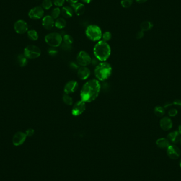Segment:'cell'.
<instances>
[{
    "label": "cell",
    "instance_id": "obj_1",
    "mask_svg": "<svg viewBox=\"0 0 181 181\" xmlns=\"http://www.w3.org/2000/svg\"><path fill=\"white\" fill-rule=\"evenodd\" d=\"M101 90V84L96 79L87 81L82 87L80 93L81 100L85 102H91L97 98Z\"/></svg>",
    "mask_w": 181,
    "mask_h": 181
},
{
    "label": "cell",
    "instance_id": "obj_2",
    "mask_svg": "<svg viewBox=\"0 0 181 181\" xmlns=\"http://www.w3.org/2000/svg\"><path fill=\"white\" fill-rule=\"evenodd\" d=\"M93 52L95 57L100 61H105L111 55V48L107 42L102 40L95 45Z\"/></svg>",
    "mask_w": 181,
    "mask_h": 181
},
{
    "label": "cell",
    "instance_id": "obj_3",
    "mask_svg": "<svg viewBox=\"0 0 181 181\" xmlns=\"http://www.w3.org/2000/svg\"><path fill=\"white\" fill-rule=\"evenodd\" d=\"M112 71V67L109 63L106 61H102L95 69V76L98 81H103L110 76Z\"/></svg>",
    "mask_w": 181,
    "mask_h": 181
},
{
    "label": "cell",
    "instance_id": "obj_4",
    "mask_svg": "<svg viewBox=\"0 0 181 181\" xmlns=\"http://www.w3.org/2000/svg\"><path fill=\"white\" fill-rule=\"evenodd\" d=\"M85 33L87 37L92 41H99L102 38V31L97 25H92L87 26Z\"/></svg>",
    "mask_w": 181,
    "mask_h": 181
},
{
    "label": "cell",
    "instance_id": "obj_5",
    "mask_svg": "<svg viewBox=\"0 0 181 181\" xmlns=\"http://www.w3.org/2000/svg\"><path fill=\"white\" fill-rule=\"evenodd\" d=\"M45 40L49 46L55 48L61 45L63 41V37L60 33L53 32L46 35Z\"/></svg>",
    "mask_w": 181,
    "mask_h": 181
},
{
    "label": "cell",
    "instance_id": "obj_6",
    "mask_svg": "<svg viewBox=\"0 0 181 181\" xmlns=\"http://www.w3.org/2000/svg\"><path fill=\"white\" fill-rule=\"evenodd\" d=\"M40 49L35 45H28L24 49V55L28 59H36L40 56Z\"/></svg>",
    "mask_w": 181,
    "mask_h": 181
},
{
    "label": "cell",
    "instance_id": "obj_7",
    "mask_svg": "<svg viewBox=\"0 0 181 181\" xmlns=\"http://www.w3.org/2000/svg\"><path fill=\"white\" fill-rule=\"evenodd\" d=\"M77 62L81 66H87L91 63V57L87 52L81 51L77 56Z\"/></svg>",
    "mask_w": 181,
    "mask_h": 181
},
{
    "label": "cell",
    "instance_id": "obj_8",
    "mask_svg": "<svg viewBox=\"0 0 181 181\" xmlns=\"http://www.w3.org/2000/svg\"><path fill=\"white\" fill-rule=\"evenodd\" d=\"M86 109V104L85 102L81 100L77 101L74 104L71 113L74 116H79L82 114Z\"/></svg>",
    "mask_w": 181,
    "mask_h": 181
},
{
    "label": "cell",
    "instance_id": "obj_9",
    "mask_svg": "<svg viewBox=\"0 0 181 181\" xmlns=\"http://www.w3.org/2000/svg\"><path fill=\"white\" fill-rule=\"evenodd\" d=\"M44 10L41 6H36L29 11L28 16L33 20H38L43 17Z\"/></svg>",
    "mask_w": 181,
    "mask_h": 181
},
{
    "label": "cell",
    "instance_id": "obj_10",
    "mask_svg": "<svg viewBox=\"0 0 181 181\" xmlns=\"http://www.w3.org/2000/svg\"><path fill=\"white\" fill-rule=\"evenodd\" d=\"M14 29L18 34H23L28 31V25L25 21L19 20L14 24Z\"/></svg>",
    "mask_w": 181,
    "mask_h": 181
},
{
    "label": "cell",
    "instance_id": "obj_11",
    "mask_svg": "<svg viewBox=\"0 0 181 181\" xmlns=\"http://www.w3.org/2000/svg\"><path fill=\"white\" fill-rule=\"evenodd\" d=\"M167 155L172 159H177L180 157L181 151L176 146L170 145L167 150Z\"/></svg>",
    "mask_w": 181,
    "mask_h": 181
},
{
    "label": "cell",
    "instance_id": "obj_12",
    "mask_svg": "<svg viewBox=\"0 0 181 181\" xmlns=\"http://www.w3.org/2000/svg\"><path fill=\"white\" fill-rule=\"evenodd\" d=\"M27 135L25 133L18 131L15 133V135L13 136L12 139V143L15 146H19L23 144L27 138Z\"/></svg>",
    "mask_w": 181,
    "mask_h": 181
},
{
    "label": "cell",
    "instance_id": "obj_13",
    "mask_svg": "<svg viewBox=\"0 0 181 181\" xmlns=\"http://www.w3.org/2000/svg\"><path fill=\"white\" fill-rule=\"evenodd\" d=\"M79 87L78 83L75 81H71L67 82L64 87V92L66 94H71L76 91Z\"/></svg>",
    "mask_w": 181,
    "mask_h": 181
},
{
    "label": "cell",
    "instance_id": "obj_14",
    "mask_svg": "<svg viewBox=\"0 0 181 181\" xmlns=\"http://www.w3.org/2000/svg\"><path fill=\"white\" fill-rule=\"evenodd\" d=\"M42 25L47 30H50L55 26L54 19L51 15H46L43 19Z\"/></svg>",
    "mask_w": 181,
    "mask_h": 181
},
{
    "label": "cell",
    "instance_id": "obj_15",
    "mask_svg": "<svg viewBox=\"0 0 181 181\" xmlns=\"http://www.w3.org/2000/svg\"><path fill=\"white\" fill-rule=\"evenodd\" d=\"M91 71L89 69L87 66H81L77 71V76L79 79L85 80L90 76Z\"/></svg>",
    "mask_w": 181,
    "mask_h": 181
},
{
    "label": "cell",
    "instance_id": "obj_16",
    "mask_svg": "<svg viewBox=\"0 0 181 181\" xmlns=\"http://www.w3.org/2000/svg\"><path fill=\"white\" fill-rule=\"evenodd\" d=\"M160 126L163 130L167 131L171 129L173 126V123L171 119L167 117L162 118L160 121Z\"/></svg>",
    "mask_w": 181,
    "mask_h": 181
},
{
    "label": "cell",
    "instance_id": "obj_17",
    "mask_svg": "<svg viewBox=\"0 0 181 181\" xmlns=\"http://www.w3.org/2000/svg\"><path fill=\"white\" fill-rule=\"evenodd\" d=\"M71 5L72 8L74 9L75 12L77 15H82L85 11V5L81 3H77Z\"/></svg>",
    "mask_w": 181,
    "mask_h": 181
},
{
    "label": "cell",
    "instance_id": "obj_18",
    "mask_svg": "<svg viewBox=\"0 0 181 181\" xmlns=\"http://www.w3.org/2000/svg\"><path fill=\"white\" fill-rule=\"evenodd\" d=\"M167 139L169 141L173 144H177L180 140V135L177 131H174L169 133L167 135Z\"/></svg>",
    "mask_w": 181,
    "mask_h": 181
},
{
    "label": "cell",
    "instance_id": "obj_19",
    "mask_svg": "<svg viewBox=\"0 0 181 181\" xmlns=\"http://www.w3.org/2000/svg\"><path fill=\"white\" fill-rule=\"evenodd\" d=\"M156 144L159 148H162V149L167 148L169 146L171 145L169 141L168 140V139L165 138L158 139L156 141Z\"/></svg>",
    "mask_w": 181,
    "mask_h": 181
},
{
    "label": "cell",
    "instance_id": "obj_20",
    "mask_svg": "<svg viewBox=\"0 0 181 181\" xmlns=\"http://www.w3.org/2000/svg\"><path fill=\"white\" fill-rule=\"evenodd\" d=\"M61 13L62 15L65 18H69L73 16L74 12L72 8L68 6H65L61 9Z\"/></svg>",
    "mask_w": 181,
    "mask_h": 181
},
{
    "label": "cell",
    "instance_id": "obj_21",
    "mask_svg": "<svg viewBox=\"0 0 181 181\" xmlns=\"http://www.w3.org/2000/svg\"><path fill=\"white\" fill-rule=\"evenodd\" d=\"M153 23L151 21H145L140 24V27L141 30L143 31L144 32L151 30L153 27Z\"/></svg>",
    "mask_w": 181,
    "mask_h": 181
},
{
    "label": "cell",
    "instance_id": "obj_22",
    "mask_svg": "<svg viewBox=\"0 0 181 181\" xmlns=\"http://www.w3.org/2000/svg\"><path fill=\"white\" fill-rule=\"evenodd\" d=\"M66 25V22L63 18H57V20L55 21V26L58 29H63Z\"/></svg>",
    "mask_w": 181,
    "mask_h": 181
},
{
    "label": "cell",
    "instance_id": "obj_23",
    "mask_svg": "<svg viewBox=\"0 0 181 181\" xmlns=\"http://www.w3.org/2000/svg\"><path fill=\"white\" fill-rule=\"evenodd\" d=\"M18 61L19 65L21 67L26 66L28 63V60L27 58L25 57L24 55L20 54L18 56Z\"/></svg>",
    "mask_w": 181,
    "mask_h": 181
},
{
    "label": "cell",
    "instance_id": "obj_24",
    "mask_svg": "<svg viewBox=\"0 0 181 181\" xmlns=\"http://www.w3.org/2000/svg\"><path fill=\"white\" fill-rule=\"evenodd\" d=\"M28 38L32 41H36L38 39V34L35 30H30L27 31Z\"/></svg>",
    "mask_w": 181,
    "mask_h": 181
},
{
    "label": "cell",
    "instance_id": "obj_25",
    "mask_svg": "<svg viewBox=\"0 0 181 181\" xmlns=\"http://www.w3.org/2000/svg\"><path fill=\"white\" fill-rule=\"evenodd\" d=\"M154 113L156 116L158 117H161L163 116L165 114V109L164 108L160 106L156 107L154 109Z\"/></svg>",
    "mask_w": 181,
    "mask_h": 181
},
{
    "label": "cell",
    "instance_id": "obj_26",
    "mask_svg": "<svg viewBox=\"0 0 181 181\" xmlns=\"http://www.w3.org/2000/svg\"><path fill=\"white\" fill-rule=\"evenodd\" d=\"M63 101L65 105H73V101L71 96H69V94L65 93L63 96Z\"/></svg>",
    "mask_w": 181,
    "mask_h": 181
},
{
    "label": "cell",
    "instance_id": "obj_27",
    "mask_svg": "<svg viewBox=\"0 0 181 181\" xmlns=\"http://www.w3.org/2000/svg\"><path fill=\"white\" fill-rule=\"evenodd\" d=\"M63 41H64V43L69 45H71V44L74 41V39L73 38V37L69 35H65L63 37Z\"/></svg>",
    "mask_w": 181,
    "mask_h": 181
},
{
    "label": "cell",
    "instance_id": "obj_28",
    "mask_svg": "<svg viewBox=\"0 0 181 181\" xmlns=\"http://www.w3.org/2000/svg\"><path fill=\"white\" fill-rule=\"evenodd\" d=\"M53 6V2L51 0H43L42 3V8L45 10H49Z\"/></svg>",
    "mask_w": 181,
    "mask_h": 181
},
{
    "label": "cell",
    "instance_id": "obj_29",
    "mask_svg": "<svg viewBox=\"0 0 181 181\" xmlns=\"http://www.w3.org/2000/svg\"><path fill=\"white\" fill-rule=\"evenodd\" d=\"M111 38H112V35L109 31H106L102 35V38L103 41L107 43V41H109Z\"/></svg>",
    "mask_w": 181,
    "mask_h": 181
},
{
    "label": "cell",
    "instance_id": "obj_30",
    "mask_svg": "<svg viewBox=\"0 0 181 181\" xmlns=\"http://www.w3.org/2000/svg\"><path fill=\"white\" fill-rule=\"evenodd\" d=\"M133 0H121V4L123 8H128L130 7L133 4Z\"/></svg>",
    "mask_w": 181,
    "mask_h": 181
},
{
    "label": "cell",
    "instance_id": "obj_31",
    "mask_svg": "<svg viewBox=\"0 0 181 181\" xmlns=\"http://www.w3.org/2000/svg\"><path fill=\"white\" fill-rule=\"evenodd\" d=\"M60 14H61V9L59 8H55L51 12V16L54 19H57L58 18Z\"/></svg>",
    "mask_w": 181,
    "mask_h": 181
},
{
    "label": "cell",
    "instance_id": "obj_32",
    "mask_svg": "<svg viewBox=\"0 0 181 181\" xmlns=\"http://www.w3.org/2000/svg\"><path fill=\"white\" fill-rule=\"evenodd\" d=\"M65 0H53L54 4L57 6H61L64 5Z\"/></svg>",
    "mask_w": 181,
    "mask_h": 181
},
{
    "label": "cell",
    "instance_id": "obj_33",
    "mask_svg": "<svg viewBox=\"0 0 181 181\" xmlns=\"http://www.w3.org/2000/svg\"><path fill=\"white\" fill-rule=\"evenodd\" d=\"M177 113H178V111H177V110H176V109H171L169 110L168 114L169 116H170V117H175L177 115Z\"/></svg>",
    "mask_w": 181,
    "mask_h": 181
},
{
    "label": "cell",
    "instance_id": "obj_34",
    "mask_svg": "<svg viewBox=\"0 0 181 181\" xmlns=\"http://www.w3.org/2000/svg\"><path fill=\"white\" fill-rule=\"evenodd\" d=\"M34 133H35V131L33 129L29 128V129H28V130H26V135L28 137H31L32 136H33Z\"/></svg>",
    "mask_w": 181,
    "mask_h": 181
},
{
    "label": "cell",
    "instance_id": "obj_35",
    "mask_svg": "<svg viewBox=\"0 0 181 181\" xmlns=\"http://www.w3.org/2000/svg\"><path fill=\"white\" fill-rule=\"evenodd\" d=\"M144 36V32L142 30L138 31V32L136 34V38L138 39L143 38V37Z\"/></svg>",
    "mask_w": 181,
    "mask_h": 181
},
{
    "label": "cell",
    "instance_id": "obj_36",
    "mask_svg": "<svg viewBox=\"0 0 181 181\" xmlns=\"http://www.w3.org/2000/svg\"><path fill=\"white\" fill-rule=\"evenodd\" d=\"M173 105H175L176 106H177L178 107L181 108V100L179 99H176L173 102Z\"/></svg>",
    "mask_w": 181,
    "mask_h": 181
},
{
    "label": "cell",
    "instance_id": "obj_37",
    "mask_svg": "<svg viewBox=\"0 0 181 181\" xmlns=\"http://www.w3.org/2000/svg\"><path fill=\"white\" fill-rule=\"evenodd\" d=\"M66 1L67 2L70 3L71 5V4H74L78 3L79 0H66Z\"/></svg>",
    "mask_w": 181,
    "mask_h": 181
},
{
    "label": "cell",
    "instance_id": "obj_38",
    "mask_svg": "<svg viewBox=\"0 0 181 181\" xmlns=\"http://www.w3.org/2000/svg\"><path fill=\"white\" fill-rule=\"evenodd\" d=\"M135 1L137 2L140 3V4H142L147 1V0H135Z\"/></svg>",
    "mask_w": 181,
    "mask_h": 181
},
{
    "label": "cell",
    "instance_id": "obj_39",
    "mask_svg": "<svg viewBox=\"0 0 181 181\" xmlns=\"http://www.w3.org/2000/svg\"><path fill=\"white\" fill-rule=\"evenodd\" d=\"M82 1L85 3H89L91 2L93 0H82Z\"/></svg>",
    "mask_w": 181,
    "mask_h": 181
},
{
    "label": "cell",
    "instance_id": "obj_40",
    "mask_svg": "<svg viewBox=\"0 0 181 181\" xmlns=\"http://www.w3.org/2000/svg\"><path fill=\"white\" fill-rule=\"evenodd\" d=\"M177 131L179 132L180 135H181V125H179V128H178V131Z\"/></svg>",
    "mask_w": 181,
    "mask_h": 181
},
{
    "label": "cell",
    "instance_id": "obj_41",
    "mask_svg": "<svg viewBox=\"0 0 181 181\" xmlns=\"http://www.w3.org/2000/svg\"><path fill=\"white\" fill-rule=\"evenodd\" d=\"M180 167L181 168V159L180 161Z\"/></svg>",
    "mask_w": 181,
    "mask_h": 181
},
{
    "label": "cell",
    "instance_id": "obj_42",
    "mask_svg": "<svg viewBox=\"0 0 181 181\" xmlns=\"http://www.w3.org/2000/svg\"><path fill=\"white\" fill-rule=\"evenodd\" d=\"M180 144H181V139H180Z\"/></svg>",
    "mask_w": 181,
    "mask_h": 181
}]
</instances>
